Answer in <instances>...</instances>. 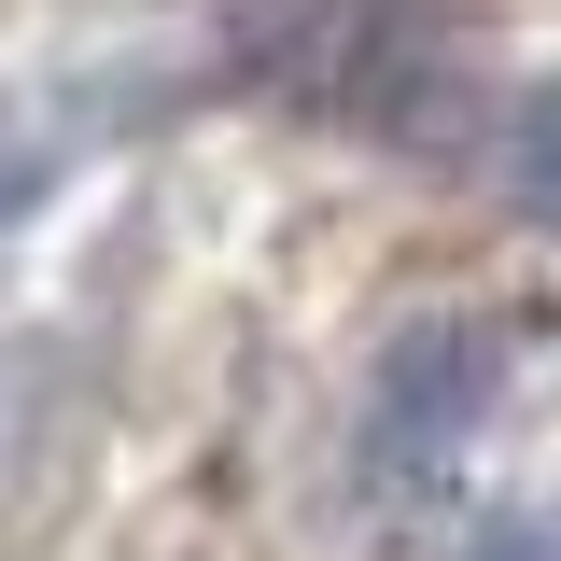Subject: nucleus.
Here are the masks:
<instances>
[{
  "instance_id": "2",
  "label": "nucleus",
  "mask_w": 561,
  "mask_h": 561,
  "mask_svg": "<svg viewBox=\"0 0 561 561\" xmlns=\"http://www.w3.org/2000/svg\"><path fill=\"white\" fill-rule=\"evenodd\" d=\"M449 561H548V519H519V505H505V519H478Z\"/></svg>"
},
{
  "instance_id": "1",
  "label": "nucleus",
  "mask_w": 561,
  "mask_h": 561,
  "mask_svg": "<svg viewBox=\"0 0 561 561\" xmlns=\"http://www.w3.org/2000/svg\"><path fill=\"white\" fill-rule=\"evenodd\" d=\"M505 408V323L478 309H421L408 337L365 365V408H351V491L365 505H435L463 478V449Z\"/></svg>"
}]
</instances>
